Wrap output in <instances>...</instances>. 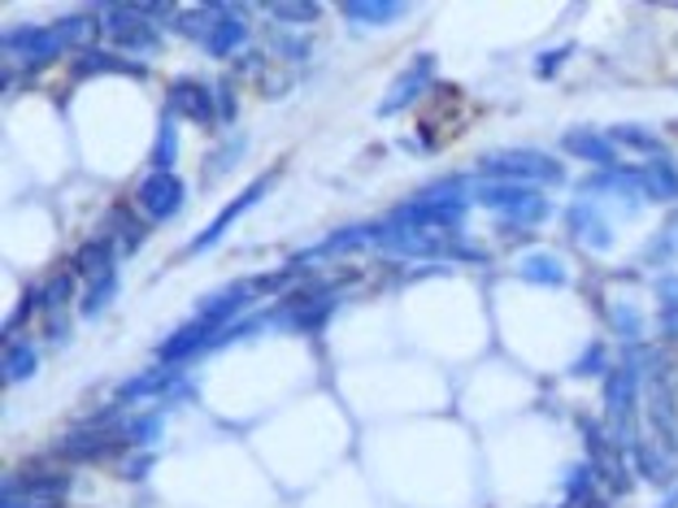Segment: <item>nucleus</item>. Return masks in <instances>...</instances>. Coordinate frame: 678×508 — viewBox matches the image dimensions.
<instances>
[{
    "label": "nucleus",
    "mask_w": 678,
    "mask_h": 508,
    "mask_svg": "<svg viewBox=\"0 0 678 508\" xmlns=\"http://www.w3.org/2000/svg\"><path fill=\"white\" fill-rule=\"evenodd\" d=\"M478 170L487 179H500V183H561V161L539 149H496V153L478 156Z\"/></svg>",
    "instance_id": "nucleus-1"
},
{
    "label": "nucleus",
    "mask_w": 678,
    "mask_h": 508,
    "mask_svg": "<svg viewBox=\"0 0 678 508\" xmlns=\"http://www.w3.org/2000/svg\"><path fill=\"white\" fill-rule=\"evenodd\" d=\"M474 196L487 204L492 213H500L505 222H518V226H535V222H544L548 209H553V204L544 201L535 187H526V183H500V179H487Z\"/></svg>",
    "instance_id": "nucleus-2"
},
{
    "label": "nucleus",
    "mask_w": 678,
    "mask_h": 508,
    "mask_svg": "<svg viewBox=\"0 0 678 508\" xmlns=\"http://www.w3.org/2000/svg\"><path fill=\"white\" fill-rule=\"evenodd\" d=\"M583 439H587V465L596 469V478L614 491V496H626L630 491V465L623 460V444L614 439V430H600L596 421H583Z\"/></svg>",
    "instance_id": "nucleus-3"
},
{
    "label": "nucleus",
    "mask_w": 678,
    "mask_h": 508,
    "mask_svg": "<svg viewBox=\"0 0 678 508\" xmlns=\"http://www.w3.org/2000/svg\"><path fill=\"white\" fill-rule=\"evenodd\" d=\"M65 487L70 482L61 474H18L4 482L0 508H61Z\"/></svg>",
    "instance_id": "nucleus-4"
},
{
    "label": "nucleus",
    "mask_w": 678,
    "mask_h": 508,
    "mask_svg": "<svg viewBox=\"0 0 678 508\" xmlns=\"http://www.w3.org/2000/svg\"><path fill=\"white\" fill-rule=\"evenodd\" d=\"M635 400H639V374H635V365L626 360V365H618V369L605 374V408H609L614 435H626V426H630V417H635Z\"/></svg>",
    "instance_id": "nucleus-5"
},
{
    "label": "nucleus",
    "mask_w": 678,
    "mask_h": 508,
    "mask_svg": "<svg viewBox=\"0 0 678 508\" xmlns=\"http://www.w3.org/2000/svg\"><path fill=\"white\" fill-rule=\"evenodd\" d=\"M135 204H140V213H144V217L165 222V217H174V213L183 209V183H179L170 170H153V174L140 183Z\"/></svg>",
    "instance_id": "nucleus-6"
},
{
    "label": "nucleus",
    "mask_w": 678,
    "mask_h": 508,
    "mask_svg": "<svg viewBox=\"0 0 678 508\" xmlns=\"http://www.w3.org/2000/svg\"><path fill=\"white\" fill-rule=\"evenodd\" d=\"M104 35L122 49H149L156 44V31L149 27V9H131V4H118L104 13Z\"/></svg>",
    "instance_id": "nucleus-7"
},
{
    "label": "nucleus",
    "mask_w": 678,
    "mask_h": 508,
    "mask_svg": "<svg viewBox=\"0 0 678 508\" xmlns=\"http://www.w3.org/2000/svg\"><path fill=\"white\" fill-rule=\"evenodd\" d=\"M265 187H270V179H261V183H253V187H244V192H240V196L226 204V209H222V213L209 222L205 231L196 235L192 253H209V248H213V244H217V240H222V235H226V231H231V226H235V222H240V217H244V213H249V209L265 196Z\"/></svg>",
    "instance_id": "nucleus-8"
},
{
    "label": "nucleus",
    "mask_w": 678,
    "mask_h": 508,
    "mask_svg": "<svg viewBox=\"0 0 678 508\" xmlns=\"http://www.w3.org/2000/svg\"><path fill=\"white\" fill-rule=\"evenodd\" d=\"M61 44H65V40L57 35V27H18V31H4V49L18 52V57L31 61V65L57 57Z\"/></svg>",
    "instance_id": "nucleus-9"
},
{
    "label": "nucleus",
    "mask_w": 678,
    "mask_h": 508,
    "mask_svg": "<svg viewBox=\"0 0 678 508\" xmlns=\"http://www.w3.org/2000/svg\"><path fill=\"white\" fill-rule=\"evenodd\" d=\"M431 70H435V57H417L414 65H409V70H405V74L392 83V92L383 96L378 113H383V118H392L396 109H409V104H414L417 96L426 92V83H431Z\"/></svg>",
    "instance_id": "nucleus-10"
},
{
    "label": "nucleus",
    "mask_w": 678,
    "mask_h": 508,
    "mask_svg": "<svg viewBox=\"0 0 678 508\" xmlns=\"http://www.w3.org/2000/svg\"><path fill=\"white\" fill-rule=\"evenodd\" d=\"M626 448H630L635 469H639L648 482H670V478H675V453H670L666 444H652V439H639V435H635Z\"/></svg>",
    "instance_id": "nucleus-11"
},
{
    "label": "nucleus",
    "mask_w": 678,
    "mask_h": 508,
    "mask_svg": "<svg viewBox=\"0 0 678 508\" xmlns=\"http://www.w3.org/2000/svg\"><path fill=\"white\" fill-rule=\"evenodd\" d=\"M635 174H639V196H648V201H678V165L670 156H652Z\"/></svg>",
    "instance_id": "nucleus-12"
},
{
    "label": "nucleus",
    "mask_w": 678,
    "mask_h": 508,
    "mask_svg": "<svg viewBox=\"0 0 678 508\" xmlns=\"http://www.w3.org/2000/svg\"><path fill=\"white\" fill-rule=\"evenodd\" d=\"M566 226H570V235H578L587 248H609L614 244V231H609V222L591 209V204H574L570 213H566Z\"/></svg>",
    "instance_id": "nucleus-13"
},
{
    "label": "nucleus",
    "mask_w": 678,
    "mask_h": 508,
    "mask_svg": "<svg viewBox=\"0 0 678 508\" xmlns=\"http://www.w3.org/2000/svg\"><path fill=\"white\" fill-rule=\"evenodd\" d=\"M374 235H378V222H370V226H344V231L326 235L317 248L301 253V261H326V256L353 253V248H362V244H374Z\"/></svg>",
    "instance_id": "nucleus-14"
},
{
    "label": "nucleus",
    "mask_w": 678,
    "mask_h": 508,
    "mask_svg": "<svg viewBox=\"0 0 678 508\" xmlns=\"http://www.w3.org/2000/svg\"><path fill=\"white\" fill-rule=\"evenodd\" d=\"M561 149H566L570 156H578V161L600 165V170L614 165V140H609V135H596V131H566Z\"/></svg>",
    "instance_id": "nucleus-15"
},
{
    "label": "nucleus",
    "mask_w": 678,
    "mask_h": 508,
    "mask_svg": "<svg viewBox=\"0 0 678 508\" xmlns=\"http://www.w3.org/2000/svg\"><path fill=\"white\" fill-rule=\"evenodd\" d=\"M165 104H170V113L192 118V122H209V118H213V109H209L213 101H209V92L201 83H174L170 96H165Z\"/></svg>",
    "instance_id": "nucleus-16"
},
{
    "label": "nucleus",
    "mask_w": 678,
    "mask_h": 508,
    "mask_svg": "<svg viewBox=\"0 0 678 508\" xmlns=\"http://www.w3.org/2000/svg\"><path fill=\"white\" fill-rule=\"evenodd\" d=\"M518 278L535 287H566V265L553 253H526L518 261Z\"/></svg>",
    "instance_id": "nucleus-17"
},
{
    "label": "nucleus",
    "mask_w": 678,
    "mask_h": 508,
    "mask_svg": "<svg viewBox=\"0 0 678 508\" xmlns=\"http://www.w3.org/2000/svg\"><path fill=\"white\" fill-rule=\"evenodd\" d=\"M118 296V270H113V261L109 265H97V270H88V292H83V317H97L109 301Z\"/></svg>",
    "instance_id": "nucleus-18"
},
{
    "label": "nucleus",
    "mask_w": 678,
    "mask_h": 508,
    "mask_svg": "<svg viewBox=\"0 0 678 508\" xmlns=\"http://www.w3.org/2000/svg\"><path fill=\"white\" fill-rule=\"evenodd\" d=\"M244 44H249V22H244L235 9L217 22V31L205 40V49L213 52V57H231V52H240Z\"/></svg>",
    "instance_id": "nucleus-19"
},
{
    "label": "nucleus",
    "mask_w": 678,
    "mask_h": 508,
    "mask_svg": "<svg viewBox=\"0 0 678 508\" xmlns=\"http://www.w3.org/2000/svg\"><path fill=\"white\" fill-rule=\"evenodd\" d=\"M226 13H231L226 4H205V9H183V13H174V27H179L183 35H192V40H209V35L217 31V22H222Z\"/></svg>",
    "instance_id": "nucleus-20"
},
{
    "label": "nucleus",
    "mask_w": 678,
    "mask_h": 508,
    "mask_svg": "<svg viewBox=\"0 0 678 508\" xmlns=\"http://www.w3.org/2000/svg\"><path fill=\"white\" fill-rule=\"evenodd\" d=\"M596 496H600V478H596V469L583 460V465H574L570 474H566V500L570 508H596Z\"/></svg>",
    "instance_id": "nucleus-21"
},
{
    "label": "nucleus",
    "mask_w": 678,
    "mask_h": 508,
    "mask_svg": "<svg viewBox=\"0 0 678 508\" xmlns=\"http://www.w3.org/2000/svg\"><path fill=\"white\" fill-rule=\"evenodd\" d=\"M401 13H405V4H396V0H348V4H344V18H348V22H362V27L392 22V18H401Z\"/></svg>",
    "instance_id": "nucleus-22"
},
{
    "label": "nucleus",
    "mask_w": 678,
    "mask_h": 508,
    "mask_svg": "<svg viewBox=\"0 0 678 508\" xmlns=\"http://www.w3.org/2000/svg\"><path fill=\"white\" fill-rule=\"evenodd\" d=\"M609 140H614V144H626V149H644V153H657V149H661V140H657L648 126H630V122L614 126Z\"/></svg>",
    "instance_id": "nucleus-23"
},
{
    "label": "nucleus",
    "mask_w": 678,
    "mask_h": 508,
    "mask_svg": "<svg viewBox=\"0 0 678 508\" xmlns=\"http://www.w3.org/2000/svg\"><path fill=\"white\" fill-rule=\"evenodd\" d=\"M31 374H36V348L13 344L9 356H4V378H9V383H27Z\"/></svg>",
    "instance_id": "nucleus-24"
},
{
    "label": "nucleus",
    "mask_w": 678,
    "mask_h": 508,
    "mask_svg": "<svg viewBox=\"0 0 678 508\" xmlns=\"http://www.w3.org/2000/svg\"><path fill=\"white\" fill-rule=\"evenodd\" d=\"M79 70H88V74H109V70H122V74H140L131 61H122V57H109V52H83V57H79Z\"/></svg>",
    "instance_id": "nucleus-25"
},
{
    "label": "nucleus",
    "mask_w": 678,
    "mask_h": 508,
    "mask_svg": "<svg viewBox=\"0 0 678 508\" xmlns=\"http://www.w3.org/2000/svg\"><path fill=\"white\" fill-rule=\"evenodd\" d=\"M609 326H614L623 339H639V331H644V317H639V313H635L630 305H623V301H618V305H609Z\"/></svg>",
    "instance_id": "nucleus-26"
},
{
    "label": "nucleus",
    "mask_w": 678,
    "mask_h": 508,
    "mask_svg": "<svg viewBox=\"0 0 678 508\" xmlns=\"http://www.w3.org/2000/svg\"><path fill=\"white\" fill-rule=\"evenodd\" d=\"M57 27V35L65 40V44H79V40H92V18H83V13H70V18H61V22H52Z\"/></svg>",
    "instance_id": "nucleus-27"
},
{
    "label": "nucleus",
    "mask_w": 678,
    "mask_h": 508,
    "mask_svg": "<svg viewBox=\"0 0 678 508\" xmlns=\"http://www.w3.org/2000/svg\"><path fill=\"white\" fill-rule=\"evenodd\" d=\"M274 18H279V22H313L317 9H313V4H274Z\"/></svg>",
    "instance_id": "nucleus-28"
},
{
    "label": "nucleus",
    "mask_w": 678,
    "mask_h": 508,
    "mask_svg": "<svg viewBox=\"0 0 678 508\" xmlns=\"http://www.w3.org/2000/svg\"><path fill=\"white\" fill-rule=\"evenodd\" d=\"M70 283H74L70 274H57V283H52V287H44V308H49V313L61 305L65 296H70Z\"/></svg>",
    "instance_id": "nucleus-29"
},
{
    "label": "nucleus",
    "mask_w": 678,
    "mask_h": 508,
    "mask_svg": "<svg viewBox=\"0 0 678 508\" xmlns=\"http://www.w3.org/2000/svg\"><path fill=\"white\" fill-rule=\"evenodd\" d=\"M170 161H174V126L165 122L161 126V144H156V170H165Z\"/></svg>",
    "instance_id": "nucleus-30"
},
{
    "label": "nucleus",
    "mask_w": 678,
    "mask_h": 508,
    "mask_svg": "<svg viewBox=\"0 0 678 508\" xmlns=\"http://www.w3.org/2000/svg\"><path fill=\"white\" fill-rule=\"evenodd\" d=\"M600 360H605V348H600V344H591V348H587V356L570 365V374H591V369H600Z\"/></svg>",
    "instance_id": "nucleus-31"
},
{
    "label": "nucleus",
    "mask_w": 678,
    "mask_h": 508,
    "mask_svg": "<svg viewBox=\"0 0 678 508\" xmlns=\"http://www.w3.org/2000/svg\"><path fill=\"white\" fill-rule=\"evenodd\" d=\"M657 292H661L666 308H678V274H666V278L657 283Z\"/></svg>",
    "instance_id": "nucleus-32"
},
{
    "label": "nucleus",
    "mask_w": 678,
    "mask_h": 508,
    "mask_svg": "<svg viewBox=\"0 0 678 508\" xmlns=\"http://www.w3.org/2000/svg\"><path fill=\"white\" fill-rule=\"evenodd\" d=\"M661 326H666L670 335H678V308H666V313H661Z\"/></svg>",
    "instance_id": "nucleus-33"
},
{
    "label": "nucleus",
    "mask_w": 678,
    "mask_h": 508,
    "mask_svg": "<svg viewBox=\"0 0 678 508\" xmlns=\"http://www.w3.org/2000/svg\"><path fill=\"white\" fill-rule=\"evenodd\" d=\"M661 508H678V496H670V500H666Z\"/></svg>",
    "instance_id": "nucleus-34"
}]
</instances>
